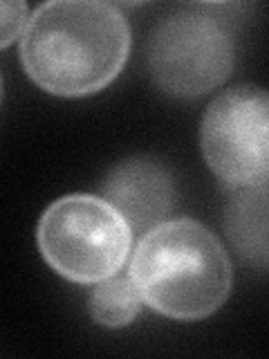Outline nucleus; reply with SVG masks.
Returning a JSON list of instances; mask_svg holds the SVG:
<instances>
[{
  "instance_id": "f257e3e1",
  "label": "nucleus",
  "mask_w": 269,
  "mask_h": 359,
  "mask_svg": "<svg viewBox=\"0 0 269 359\" xmlns=\"http://www.w3.org/2000/svg\"><path fill=\"white\" fill-rule=\"evenodd\" d=\"M130 54L123 11L101 0H52L41 5L20 36V61L41 90L83 97L117 79Z\"/></svg>"
},
{
  "instance_id": "f03ea898",
  "label": "nucleus",
  "mask_w": 269,
  "mask_h": 359,
  "mask_svg": "<svg viewBox=\"0 0 269 359\" xmlns=\"http://www.w3.org/2000/svg\"><path fill=\"white\" fill-rule=\"evenodd\" d=\"M128 274L146 306L177 321H198L220 310L233 283L222 243L191 218L164 220L146 231Z\"/></svg>"
},
{
  "instance_id": "7ed1b4c3",
  "label": "nucleus",
  "mask_w": 269,
  "mask_h": 359,
  "mask_svg": "<svg viewBox=\"0 0 269 359\" xmlns=\"http://www.w3.org/2000/svg\"><path fill=\"white\" fill-rule=\"evenodd\" d=\"M36 241L54 272L92 285L121 272L130 256L132 229L104 198L72 194L45 209Z\"/></svg>"
},
{
  "instance_id": "20e7f679",
  "label": "nucleus",
  "mask_w": 269,
  "mask_h": 359,
  "mask_svg": "<svg viewBox=\"0 0 269 359\" xmlns=\"http://www.w3.org/2000/svg\"><path fill=\"white\" fill-rule=\"evenodd\" d=\"M235 61L231 22L209 7H186L155 27L149 67L164 93L200 97L229 79Z\"/></svg>"
},
{
  "instance_id": "39448f33",
  "label": "nucleus",
  "mask_w": 269,
  "mask_h": 359,
  "mask_svg": "<svg viewBox=\"0 0 269 359\" xmlns=\"http://www.w3.org/2000/svg\"><path fill=\"white\" fill-rule=\"evenodd\" d=\"M209 168L231 189L267 187L269 180V97L238 86L211 101L200 128Z\"/></svg>"
},
{
  "instance_id": "423d86ee",
  "label": "nucleus",
  "mask_w": 269,
  "mask_h": 359,
  "mask_svg": "<svg viewBox=\"0 0 269 359\" xmlns=\"http://www.w3.org/2000/svg\"><path fill=\"white\" fill-rule=\"evenodd\" d=\"M101 198L119 211L132 231H149L164 222L173 207L171 173L151 157H132L117 164L101 184Z\"/></svg>"
},
{
  "instance_id": "0eeeda50",
  "label": "nucleus",
  "mask_w": 269,
  "mask_h": 359,
  "mask_svg": "<svg viewBox=\"0 0 269 359\" xmlns=\"http://www.w3.org/2000/svg\"><path fill=\"white\" fill-rule=\"evenodd\" d=\"M227 233L242 258L267 267V187L238 189L227 209Z\"/></svg>"
},
{
  "instance_id": "6e6552de",
  "label": "nucleus",
  "mask_w": 269,
  "mask_h": 359,
  "mask_svg": "<svg viewBox=\"0 0 269 359\" xmlns=\"http://www.w3.org/2000/svg\"><path fill=\"white\" fill-rule=\"evenodd\" d=\"M90 294V314L104 328H123L139 314L142 297L130 274H115L95 283Z\"/></svg>"
},
{
  "instance_id": "1a4fd4ad",
  "label": "nucleus",
  "mask_w": 269,
  "mask_h": 359,
  "mask_svg": "<svg viewBox=\"0 0 269 359\" xmlns=\"http://www.w3.org/2000/svg\"><path fill=\"white\" fill-rule=\"evenodd\" d=\"M29 7L22 0H11V3H0V50L14 43L27 27Z\"/></svg>"
},
{
  "instance_id": "9d476101",
  "label": "nucleus",
  "mask_w": 269,
  "mask_h": 359,
  "mask_svg": "<svg viewBox=\"0 0 269 359\" xmlns=\"http://www.w3.org/2000/svg\"><path fill=\"white\" fill-rule=\"evenodd\" d=\"M0 99H3V79H0Z\"/></svg>"
}]
</instances>
